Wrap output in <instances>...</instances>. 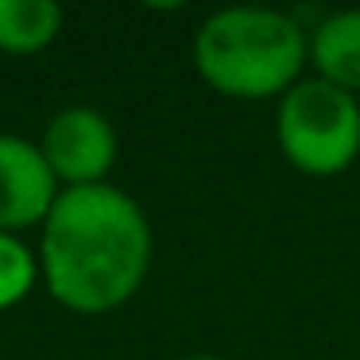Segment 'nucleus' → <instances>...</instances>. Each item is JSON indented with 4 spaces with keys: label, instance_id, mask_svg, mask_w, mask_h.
I'll return each mask as SVG.
<instances>
[{
    "label": "nucleus",
    "instance_id": "f257e3e1",
    "mask_svg": "<svg viewBox=\"0 0 360 360\" xmlns=\"http://www.w3.org/2000/svg\"><path fill=\"white\" fill-rule=\"evenodd\" d=\"M155 233L128 190L112 182L63 190L35 244L39 283L70 314H112L151 271Z\"/></svg>",
    "mask_w": 360,
    "mask_h": 360
},
{
    "label": "nucleus",
    "instance_id": "f03ea898",
    "mask_svg": "<svg viewBox=\"0 0 360 360\" xmlns=\"http://www.w3.org/2000/svg\"><path fill=\"white\" fill-rule=\"evenodd\" d=\"M194 70L229 101H279L306 78V24L264 4L217 8L194 32Z\"/></svg>",
    "mask_w": 360,
    "mask_h": 360
},
{
    "label": "nucleus",
    "instance_id": "7ed1b4c3",
    "mask_svg": "<svg viewBox=\"0 0 360 360\" xmlns=\"http://www.w3.org/2000/svg\"><path fill=\"white\" fill-rule=\"evenodd\" d=\"M279 155L310 179H337L360 159V97L302 78L275 101Z\"/></svg>",
    "mask_w": 360,
    "mask_h": 360
},
{
    "label": "nucleus",
    "instance_id": "20e7f679",
    "mask_svg": "<svg viewBox=\"0 0 360 360\" xmlns=\"http://www.w3.org/2000/svg\"><path fill=\"white\" fill-rule=\"evenodd\" d=\"M35 143H39L43 159L55 171L63 190L109 182V171L117 167V155H120L117 128L94 105H66V109H58Z\"/></svg>",
    "mask_w": 360,
    "mask_h": 360
},
{
    "label": "nucleus",
    "instance_id": "39448f33",
    "mask_svg": "<svg viewBox=\"0 0 360 360\" xmlns=\"http://www.w3.org/2000/svg\"><path fill=\"white\" fill-rule=\"evenodd\" d=\"M58 194L63 186L39 143L16 132H0V233L20 236L27 229H43Z\"/></svg>",
    "mask_w": 360,
    "mask_h": 360
},
{
    "label": "nucleus",
    "instance_id": "423d86ee",
    "mask_svg": "<svg viewBox=\"0 0 360 360\" xmlns=\"http://www.w3.org/2000/svg\"><path fill=\"white\" fill-rule=\"evenodd\" d=\"M306 58L314 78L360 97V8L326 12L306 27Z\"/></svg>",
    "mask_w": 360,
    "mask_h": 360
},
{
    "label": "nucleus",
    "instance_id": "0eeeda50",
    "mask_svg": "<svg viewBox=\"0 0 360 360\" xmlns=\"http://www.w3.org/2000/svg\"><path fill=\"white\" fill-rule=\"evenodd\" d=\"M63 8L51 0H0V51L39 55L63 32Z\"/></svg>",
    "mask_w": 360,
    "mask_h": 360
},
{
    "label": "nucleus",
    "instance_id": "6e6552de",
    "mask_svg": "<svg viewBox=\"0 0 360 360\" xmlns=\"http://www.w3.org/2000/svg\"><path fill=\"white\" fill-rule=\"evenodd\" d=\"M39 283V259L20 236L0 233V310L20 306Z\"/></svg>",
    "mask_w": 360,
    "mask_h": 360
},
{
    "label": "nucleus",
    "instance_id": "1a4fd4ad",
    "mask_svg": "<svg viewBox=\"0 0 360 360\" xmlns=\"http://www.w3.org/2000/svg\"><path fill=\"white\" fill-rule=\"evenodd\" d=\"M182 360H225V356H213V352H190V356H182Z\"/></svg>",
    "mask_w": 360,
    "mask_h": 360
}]
</instances>
